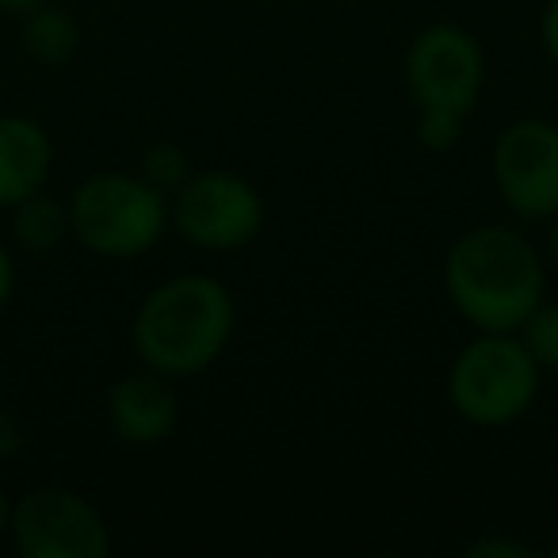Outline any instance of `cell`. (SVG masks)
Listing matches in <instances>:
<instances>
[{"label": "cell", "mask_w": 558, "mask_h": 558, "mask_svg": "<svg viewBox=\"0 0 558 558\" xmlns=\"http://www.w3.org/2000/svg\"><path fill=\"white\" fill-rule=\"evenodd\" d=\"M543 260L509 226H474L444 260L448 299L478 333H520L543 303Z\"/></svg>", "instance_id": "6da1fadb"}, {"label": "cell", "mask_w": 558, "mask_h": 558, "mask_svg": "<svg viewBox=\"0 0 558 558\" xmlns=\"http://www.w3.org/2000/svg\"><path fill=\"white\" fill-rule=\"evenodd\" d=\"M230 291L199 271L157 283L134 314V352L149 372L169 379L207 372L230 344Z\"/></svg>", "instance_id": "7a4b0ae2"}, {"label": "cell", "mask_w": 558, "mask_h": 558, "mask_svg": "<svg viewBox=\"0 0 558 558\" xmlns=\"http://www.w3.org/2000/svg\"><path fill=\"white\" fill-rule=\"evenodd\" d=\"M73 238L96 256L131 260L157 245L169 222V203L149 180L131 172H96L70 199Z\"/></svg>", "instance_id": "3957f363"}, {"label": "cell", "mask_w": 558, "mask_h": 558, "mask_svg": "<svg viewBox=\"0 0 558 558\" xmlns=\"http://www.w3.org/2000/svg\"><path fill=\"white\" fill-rule=\"evenodd\" d=\"M539 395V364L512 333H482L456 356L448 398L471 425L501 428L532 410Z\"/></svg>", "instance_id": "277c9868"}, {"label": "cell", "mask_w": 558, "mask_h": 558, "mask_svg": "<svg viewBox=\"0 0 558 558\" xmlns=\"http://www.w3.org/2000/svg\"><path fill=\"white\" fill-rule=\"evenodd\" d=\"M12 547L20 558H108L111 532L88 497L65 486L27 489L12 501Z\"/></svg>", "instance_id": "5b68a950"}, {"label": "cell", "mask_w": 558, "mask_h": 558, "mask_svg": "<svg viewBox=\"0 0 558 558\" xmlns=\"http://www.w3.org/2000/svg\"><path fill=\"white\" fill-rule=\"evenodd\" d=\"M172 226L199 248L233 253L264 226V203L248 180L233 172H195L172 192Z\"/></svg>", "instance_id": "8992f818"}, {"label": "cell", "mask_w": 558, "mask_h": 558, "mask_svg": "<svg viewBox=\"0 0 558 558\" xmlns=\"http://www.w3.org/2000/svg\"><path fill=\"white\" fill-rule=\"evenodd\" d=\"M486 77V58L471 32L456 24H436L413 39L405 54V81L421 111L471 116Z\"/></svg>", "instance_id": "52a82bcc"}, {"label": "cell", "mask_w": 558, "mask_h": 558, "mask_svg": "<svg viewBox=\"0 0 558 558\" xmlns=\"http://www.w3.org/2000/svg\"><path fill=\"white\" fill-rule=\"evenodd\" d=\"M494 184L520 218L558 215V126L517 119L494 142Z\"/></svg>", "instance_id": "ba28073f"}, {"label": "cell", "mask_w": 558, "mask_h": 558, "mask_svg": "<svg viewBox=\"0 0 558 558\" xmlns=\"http://www.w3.org/2000/svg\"><path fill=\"white\" fill-rule=\"evenodd\" d=\"M108 421L119 440L134 448H154L169 440L180 421V402L169 375L149 367L138 375H123L108 395Z\"/></svg>", "instance_id": "9c48e42d"}, {"label": "cell", "mask_w": 558, "mask_h": 558, "mask_svg": "<svg viewBox=\"0 0 558 558\" xmlns=\"http://www.w3.org/2000/svg\"><path fill=\"white\" fill-rule=\"evenodd\" d=\"M54 161L47 131L27 116H0V207L43 192Z\"/></svg>", "instance_id": "30bf717a"}, {"label": "cell", "mask_w": 558, "mask_h": 558, "mask_svg": "<svg viewBox=\"0 0 558 558\" xmlns=\"http://www.w3.org/2000/svg\"><path fill=\"white\" fill-rule=\"evenodd\" d=\"M12 233L27 253H54L65 238L73 233L70 207H62L50 195L35 192L12 207Z\"/></svg>", "instance_id": "8fae6325"}, {"label": "cell", "mask_w": 558, "mask_h": 558, "mask_svg": "<svg viewBox=\"0 0 558 558\" xmlns=\"http://www.w3.org/2000/svg\"><path fill=\"white\" fill-rule=\"evenodd\" d=\"M77 47H81V27H77V20H73L70 12L47 9V4H39V9L27 12V20H24V50L35 58V62L62 65V62H70V58L77 54Z\"/></svg>", "instance_id": "7c38bea8"}, {"label": "cell", "mask_w": 558, "mask_h": 558, "mask_svg": "<svg viewBox=\"0 0 558 558\" xmlns=\"http://www.w3.org/2000/svg\"><path fill=\"white\" fill-rule=\"evenodd\" d=\"M520 341L532 352V360L539 364V372H558V303L543 299L532 311V318L520 326Z\"/></svg>", "instance_id": "4fadbf2b"}, {"label": "cell", "mask_w": 558, "mask_h": 558, "mask_svg": "<svg viewBox=\"0 0 558 558\" xmlns=\"http://www.w3.org/2000/svg\"><path fill=\"white\" fill-rule=\"evenodd\" d=\"M142 180L157 187V192H177L187 180V154L172 142H157L154 149H146V161H142Z\"/></svg>", "instance_id": "5bb4252c"}, {"label": "cell", "mask_w": 558, "mask_h": 558, "mask_svg": "<svg viewBox=\"0 0 558 558\" xmlns=\"http://www.w3.org/2000/svg\"><path fill=\"white\" fill-rule=\"evenodd\" d=\"M417 138H421V146L444 154V149H451L463 138V116H451V111H421Z\"/></svg>", "instance_id": "9a60e30c"}, {"label": "cell", "mask_w": 558, "mask_h": 558, "mask_svg": "<svg viewBox=\"0 0 558 558\" xmlns=\"http://www.w3.org/2000/svg\"><path fill=\"white\" fill-rule=\"evenodd\" d=\"M466 558H532L535 550L527 547V543H520V539H478V543H471V547L463 550Z\"/></svg>", "instance_id": "2e32d148"}, {"label": "cell", "mask_w": 558, "mask_h": 558, "mask_svg": "<svg viewBox=\"0 0 558 558\" xmlns=\"http://www.w3.org/2000/svg\"><path fill=\"white\" fill-rule=\"evenodd\" d=\"M539 43L550 58L558 62V0H550L547 9H543V20H539Z\"/></svg>", "instance_id": "e0dca14e"}, {"label": "cell", "mask_w": 558, "mask_h": 558, "mask_svg": "<svg viewBox=\"0 0 558 558\" xmlns=\"http://www.w3.org/2000/svg\"><path fill=\"white\" fill-rule=\"evenodd\" d=\"M12 288H16V268H12V256L4 253V245H0V311L9 306Z\"/></svg>", "instance_id": "ac0fdd59"}, {"label": "cell", "mask_w": 558, "mask_h": 558, "mask_svg": "<svg viewBox=\"0 0 558 558\" xmlns=\"http://www.w3.org/2000/svg\"><path fill=\"white\" fill-rule=\"evenodd\" d=\"M47 4V0H0V12H32Z\"/></svg>", "instance_id": "d6986e66"}, {"label": "cell", "mask_w": 558, "mask_h": 558, "mask_svg": "<svg viewBox=\"0 0 558 558\" xmlns=\"http://www.w3.org/2000/svg\"><path fill=\"white\" fill-rule=\"evenodd\" d=\"M9 524H12V497L0 489V535H9Z\"/></svg>", "instance_id": "ffe728a7"}, {"label": "cell", "mask_w": 558, "mask_h": 558, "mask_svg": "<svg viewBox=\"0 0 558 558\" xmlns=\"http://www.w3.org/2000/svg\"><path fill=\"white\" fill-rule=\"evenodd\" d=\"M550 256H555V264H558V215H555V226H550Z\"/></svg>", "instance_id": "44dd1931"}, {"label": "cell", "mask_w": 558, "mask_h": 558, "mask_svg": "<svg viewBox=\"0 0 558 558\" xmlns=\"http://www.w3.org/2000/svg\"><path fill=\"white\" fill-rule=\"evenodd\" d=\"M550 555H558V543H555V547H550Z\"/></svg>", "instance_id": "7402d4cb"}]
</instances>
